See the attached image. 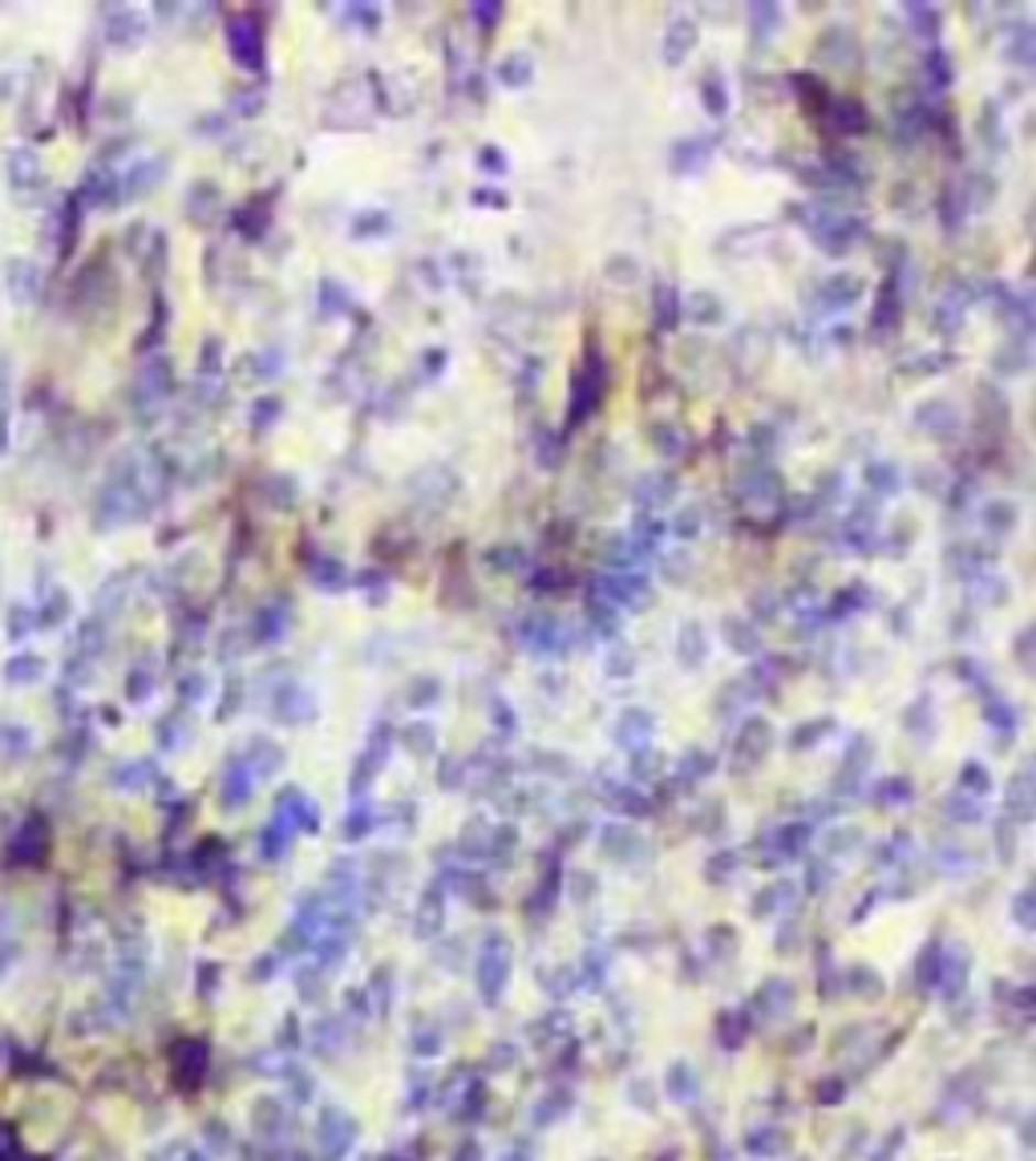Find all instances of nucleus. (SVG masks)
Returning a JSON list of instances; mask_svg holds the SVG:
<instances>
[{"mask_svg":"<svg viewBox=\"0 0 1036 1161\" xmlns=\"http://www.w3.org/2000/svg\"><path fill=\"white\" fill-rule=\"evenodd\" d=\"M4 676H9L13 684H29V680H37L41 676V660L37 656H17V660H9Z\"/></svg>","mask_w":1036,"mask_h":1161,"instance_id":"nucleus-5","label":"nucleus"},{"mask_svg":"<svg viewBox=\"0 0 1036 1161\" xmlns=\"http://www.w3.org/2000/svg\"><path fill=\"white\" fill-rule=\"evenodd\" d=\"M349 1137H352V1125L337 1109H328L325 1121H320V1141H328V1161H337L349 1149Z\"/></svg>","mask_w":1036,"mask_h":1161,"instance_id":"nucleus-1","label":"nucleus"},{"mask_svg":"<svg viewBox=\"0 0 1036 1161\" xmlns=\"http://www.w3.org/2000/svg\"><path fill=\"white\" fill-rule=\"evenodd\" d=\"M203 1064H207V1049L203 1044H178L175 1052V1076H183V1085H195L203 1076Z\"/></svg>","mask_w":1036,"mask_h":1161,"instance_id":"nucleus-3","label":"nucleus"},{"mask_svg":"<svg viewBox=\"0 0 1036 1161\" xmlns=\"http://www.w3.org/2000/svg\"><path fill=\"white\" fill-rule=\"evenodd\" d=\"M33 175H37V166H33V154H13V183H29Z\"/></svg>","mask_w":1036,"mask_h":1161,"instance_id":"nucleus-8","label":"nucleus"},{"mask_svg":"<svg viewBox=\"0 0 1036 1161\" xmlns=\"http://www.w3.org/2000/svg\"><path fill=\"white\" fill-rule=\"evenodd\" d=\"M502 979H506V948H502V943H494V951H487V955H482V996L499 999Z\"/></svg>","mask_w":1036,"mask_h":1161,"instance_id":"nucleus-2","label":"nucleus"},{"mask_svg":"<svg viewBox=\"0 0 1036 1161\" xmlns=\"http://www.w3.org/2000/svg\"><path fill=\"white\" fill-rule=\"evenodd\" d=\"M21 1158V1146H17V1133L9 1125H0V1161H17Z\"/></svg>","mask_w":1036,"mask_h":1161,"instance_id":"nucleus-7","label":"nucleus"},{"mask_svg":"<svg viewBox=\"0 0 1036 1161\" xmlns=\"http://www.w3.org/2000/svg\"><path fill=\"white\" fill-rule=\"evenodd\" d=\"M187 1161H203V1158H187Z\"/></svg>","mask_w":1036,"mask_h":1161,"instance_id":"nucleus-9","label":"nucleus"},{"mask_svg":"<svg viewBox=\"0 0 1036 1161\" xmlns=\"http://www.w3.org/2000/svg\"><path fill=\"white\" fill-rule=\"evenodd\" d=\"M9 450V364L0 361V453Z\"/></svg>","mask_w":1036,"mask_h":1161,"instance_id":"nucleus-6","label":"nucleus"},{"mask_svg":"<svg viewBox=\"0 0 1036 1161\" xmlns=\"http://www.w3.org/2000/svg\"><path fill=\"white\" fill-rule=\"evenodd\" d=\"M45 850V830H41V822H25V830H21V837L13 842V854L21 862H33Z\"/></svg>","mask_w":1036,"mask_h":1161,"instance_id":"nucleus-4","label":"nucleus"},{"mask_svg":"<svg viewBox=\"0 0 1036 1161\" xmlns=\"http://www.w3.org/2000/svg\"><path fill=\"white\" fill-rule=\"evenodd\" d=\"M151 1161H163V1158H151Z\"/></svg>","mask_w":1036,"mask_h":1161,"instance_id":"nucleus-10","label":"nucleus"}]
</instances>
